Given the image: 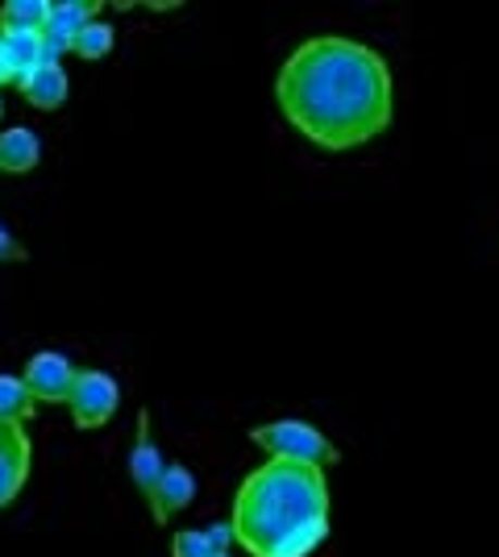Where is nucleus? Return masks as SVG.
Segmentation results:
<instances>
[{"label": "nucleus", "mask_w": 499, "mask_h": 557, "mask_svg": "<svg viewBox=\"0 0 499 557\" xmlns=\"http://www.w3.org/2000/svg\"><path fill=\"white\" fill-rule=\"evenodd\" d=\"M17 88H22L25 104H34V109H59L67 92H72V84H67V71L59 67V63H42V67H34L25 79H17Z\"/></svg>", "instance_id": "9d476101"}, {"label": "nucleus", "mask_w": 499, "mask_h": 557, "mask_svg": "<svg viewBox=\"0 0 499 557\" xmlns=\"http://www.w3.org/2000/svg\"><path fill=\"white\" fill-rule=\"evenodd\" d=\"M96 17V4H50V22L42 29V42H47V59L50 63H59V54H67L75 42V34L84 29V25Z\"/></svg>", "instance_id": "6e6552de"}, {"label": "nucleus", "mask_w": 499, "mask_h": 557, "mask_svg": "<svg viewBox=\"0 0 499 557\" xmlns=\"http://www.w3.org/2000/svg\"><path fill=\"white\" fill-rule=\"evenodd\" d=\"M29 462H34V445H29L25 424L0 420V508H9L22 495L25 479H29Z\"/></svg>", "instance_id": "423d86ee"}, {"label": "nucleus", "mask_w": 499, "mask_h": 557, "mask_svg": "<svg viewBox=\"0 0 499 557\" xmlns=\"http://www.w3.org/2000/svg\"><path fill=\"white\" fill-rule=\"evenodd\" d=\"M4 42V54H9V67H13V79H25L34 67H42L50 63L47 59V42H42V34H9V38H0Z\"/></svg>", "instance_id": "ddd939ff"}, {"label": "nucleus", "mask_w": 499, "mask_h": 557, "mask_svg": "<svg viewBox=\"0 0 499 557\" xmlns=\"http://www.w3.org/2000/svg\"><path fill=\"white\" fill-rule=\"evenodd\" d=\"M204 533H209V545H213L216 554H221V549H229V545H234V524H229V520H221V524H209V529H204Z\"/></svg>", "instance_id": "f3484780"}, {"label": "nucleus", "mask_w": 499, "mask_h": 557, "mask_svg": "<svg viewBox=\"0 0 499 557\" xmlns=\"http://www.w3.org/2000/svg\"><path fill=\"white\" fill-rule=\"evenodd\" d=\"M0 116H4V100H0Z\"/></svg>", "instance_id": "412c9836"}, {"label": "nucleus", "mask_w": 499, "mask_h": 557, "mask_svg": "<svg viewBox=\"0 0 499 557\" xmlns=\"http://www.w3.org/2000/svg\"><path fill=\"white\" fill-rule=\"evenodd\" d=\"M234 541L250 557H309L329 536V483L321 466L262 462L234 495Z\"/></svg>", "instance_id": "f03ea898"}, {"label": "nucleus", "mask_w": 499, "mask_h": 557, "mask_svg": "<svg viewBox=\"0 0 499 557\" xmlns=\"http://www.w3.org/2000/svg\"><path fill=\"white\" fill-rule=\"evenodd\" d=\"M121 404V387L113 374L104 371H79L75 374V387L67 395V408H72L75 429H100L109 424Z\"/></svg>", "instance_id": "20e7f679"}, {"label": "nucleus", "mask_w": 499, "mask_h": 557, "mask_svg": "<svg viewBox=\"0 0 499 557\" xmlns=\"http://www.w3.org/2000/svg\"><path fill=\"white\" fill-rule=\"evenodd\" d=\"M216 549L209 545L204 529H179L171 536V557H213Z\"/></svg>", "instance_id": "dca6fc26"}, {"label": "nucleus", "mask_w": 499, "mask_h": 557, "mask_svg": "<svg viewBox=\"0 0 499 557\" xmlns=\"http://www.w3.org/2000/svg\"><path fill=\"white\" fill-rule=\"evenodd\" d=\"M72 50L79 54V59H104V54L113 50V25L100 22V17H92V22L75 34Z\"/></svg>", "instance_id": "2eb2a0df"}, {"label": "nucleus", "mask_w": 499, "mask_h": 557, "mask_svg": "<svg viewBox=\"0 0 499 557\" xmlns=\"http://www.w3.org/2000/svg\"><path fill=\"white\" fill-rule=\"evenodd\" d=\"M250 442L266 449V458H279V462H304V466H337V445L312 429L309 420H271V424H259L250 429Z\"/></svg>", "instance_id": "7ed1b4c3"}, {"label": "nucleus", "mask_w": 499, "mask_h": 557, "mask_svg": "<svg viewBox=\"0 0 499 557\" xmlns=\"http://www.w3.org/2000/svg\"><path fill=\"white\" fill-rule=\"evenodd\" d=\"M42 159V141L34 129H25V125H13V129H0V171H9V175H25V171H34Z\"/></svg>", "instance_id": "9b49d317"}, {"label": "nucleus", "mask_w": 499, "mask_h": 557, "mask_svg": "<svg viewBox=\"0 0 499 557\" xmlns=\"http://www.w3.org/2000/svg\"><path fill=\"white\" fill-rule=\"evenodd\" d=\"M275 100L287 125L321 150H358L391 129L396 84L375 47L321 34L287 54L275 75Z\"/></svg>", "instance_id": "f257e3e1"}, {"label": "nucleus", "mask_w": 499, "mask_h": 557, "mask_svg": "<svg viewBox=\"0 0 499 557\" xmlns=\"http://www.w3.org/2000/svg\"><path fill=\"white\" fill-rule=\"evenodd\" d=\"M191 495H196V474H191L188 466L171 462L163 474H159L154 491L146 495V504H150V516H154L159 524H166L171 516H179V511L188 508Z\"/></svg>", "instance_id": "0eeeda50"}, {"label": "nucleus", "mask_w": 499, "mask_h": 557, "mask_svg": "<svg viewBox=\"0 0 499 557\" xmlns=\"http://www.w3.org/2000/svg\"><path fill=\"white\" fill-rule=\"evenodd\" d=\"M25 250H22V242L13 237V233L0 225V262H22Z\"/></svg>", "instance_id": "a211bd4d"}, {"label": "nucleus", "mask_w": 499, "mask_h": 557, "mask_svg": "<svg viewBox=\"0 0 499 557\" xmlns=\"http://www.w3.org/2000/svg\"><path fill=\"white\" fill-rule=\"evenodd\" d=\"M4 84H17V79H13V67H9V54H4V42H0V88H4Z\"/></svg>", "instance_id": "6ab92c4d"}, {"label": "nucleus", "mask_w": 499, "mask_h": 557, "mask_svg": "<svg viewBox=\"0 0 499 557\" xmlns=\"http://www.w3.org/2000/svg\"><path fill=\"white\" fill-rule=\"evenodd\" d=\"M34 408H38V399L29 395L25 387V379H13V374H0V420H25L34 417Z\"/></svg>", "instance_id": "4468645a"}, {"label": "nucleus", "mask_w": 499, "mask_h": 557, "mask_svg": "<svg viewBox=\"0 0 499 557\" xmlns=\"http://www.w3.org/2000/svg\"><path fill=\"white\" fill-rule=\"evenodd\" d=\"M163 470H166V458L163 449L154 445L150 412H138V433H134V449H129V479H134V487L142 491V495H150Z\"/></svg>", "instance_id": "1a4fd4ad"}, {"label": "nucleus", "mask_w": 499, "mask_h": 557, "mask_svg": "<svg viewBox=\"0 0 499 557\" xmlns=\"http://www.w3.org/2000/svg\"><path fill=\"white\" fill-rule=\"evenodd\" d=\"M47 22V0H9V4H0V38H9V34H42Z\"/></svg>", "instance_id": "f8f14e48"}, {"label": "nucleus", "mask_w": 499, "mask_h": 557, "mask_svg": "<svg viewBox=\"0 0 499 557\" xmlns=\"http://www.w3.org/2000/svg\"><path fill=\"white\" fill-rule=\"evenodd\" d=\"M75 362L59 349H42L25 362V387L38 404H67V395L75 387Z\"/></svg>", "instance_id": "39448f33"}, {"label": "nucleus", "mask_w": 499, "mask_h": 557, "mask_svg": "<svg viewBox=\"0 0 499 557\" xmlns=\"http://www.w3.org/2000/svg\"><path fill=\"white\" fill-rule=\"evenodd\" d=\"M213 557H234V554H229V549H221V554H213Z\"/></svg>", "instance_id": "aec40b11"}]
</instances>
